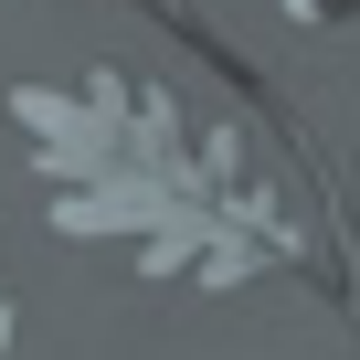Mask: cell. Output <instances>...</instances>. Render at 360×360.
I'll return each mask as SVG.
<instances>
[{"instance_id": "1", "label": "cell", "mask_w": 360, "mask_h": 360, "mask_svg": "<svg viewBox=\"0 0 360 360\" xmlns=\"http://www.w3.org/2000/svg\"><path fill=\"white\" fill-rule=\"evenodd\" d=\"M0 339H11V307H0Z\"/></svg>"}]
</instances>
